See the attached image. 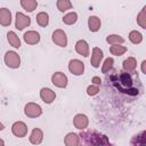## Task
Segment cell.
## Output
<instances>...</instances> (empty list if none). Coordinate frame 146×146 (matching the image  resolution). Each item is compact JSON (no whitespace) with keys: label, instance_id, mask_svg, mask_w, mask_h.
<instances>
[{"label":"cell","instance_id":"obj_1","mask_svg":"<svg viewBox=\"0 0 146 146\" xmlns=\"http://www.w3.org/2000/svg\"><path fill=\"white\" fill-rule=\"evenodd\" d=\"M111 80H112V83L114 84V87L123 94L136 96L139 92V89L133 86V79L130 73L119 72V73L112 75Z\"/></svg>","mask_w":146,"mask_h":146},{"label":"cell","instance_id":"obj_2","mask_svg":"<svg viewBox=\"0 0 146 146\" xmlns=\"http://www.w3.org/2000/svg\"><path fill=\"white\" fill-rule=\"evenodd\" d=\"M79 146H112V144L107 136L95 130H87L79 135Z\"/></svg>","mask_w":146,"mask_h":146},{"label":"cell","instance_id":"obj_3","mask_svg":"<svg viewBox=\"0 0 146 146\" xmlns=\"http://www.w3.org/2000/svg\"><path fill=\"white\" fill-rule=\"evenodd\" d=\"M5 63L10 68H18L21 65V57L15 51H7L5 55Z\"/></svg>","mask_w":146,"mask_h":146},{"label":"cell","instance_id":"obj_4","mask_svg":"<svg viewBox=\"0 0 146 146\" xmlns=\"http://www.w3.org/2000/svg\"><path fill=\"white\" fill-rule=\"evenodd\" d=\"M24 113L27 117H38L42 114V108L35 103H27L24 107Z\"/></svg>","mask_w":146,"mask_h":146},{"label":"cell","instance_id":"obj_5","mask_svg":"<svg viewBox=\"0 0 146 146\" xmlns=\"http://www.w3.org/2000/svg\"><path fill=\"white\" fill-rule=\"evenodd\" d=\"M68 79L63 72H55L51 75V83L57 88H65L67 86Z\"/></svg>","mask_w":146,"mask_h":146},{"label":"cell","instance_id":"obj_6","mask_svg":"<svg viewBox=\"0 0 146 146\" xmlns=\"http://www.w3.org/2000/svg\"><path fill=\"white\" fill-rule=\"evenodd\" d=\"M11 132L14 136H16L18 138H23L27 133V125L23 121H16L11 125Z\"/></svg>","mask_w":146,"mask_h":146},{"label":"cell","instance_id":"obj_7","mask_svg":"<svg viewBox=\"0 0 146 146\" xmlns=\"http://www.w3.org/2000/svg\"><path fill=\"white\" fill-rule=\"evenodd\" d=\"M51 39L59 47H66L67 46V36L63 30H59V29L55 30L52 35H51Z\"/></svg>","mask_w":146,"mask_h":146},{"label":"cell","instance_id":"obj_8","mask_svg":"<svg viewBox=\"0 0 146 146\" xmlns=\"http://www.w3.org/2000/svg\"><path fill=\"white\" fill-rule=\"evenodd\" d=\"M68 70L74 75H81L84 71V64L79 59H71L68 63Z\"/></svg>","mask_w":146,"mask_h":146},{"label":"cell","instance_id":"obj_9","mask_svg":"<svg viewBox=\"0 0 146 146\" xmlns=\"http://www.w3.org/2000/svg\"><path fill=\"white\" fill-rule=\"evenodd\" d=\"M31 24V18L23 13H17L16 14V19H15V26L18 30H23Z\"/></svg>","mask_w":146,"mask_h":146},{"label":"cell","instance_id":"obj_10","mask_svg":"<svg viewBox=\"0 0 146 146\" xmlns=\"http://www.w3.org/2000/svg\"><path fill=\"white\" fill-rule=\"evenodd\" d=\"M73 124H74V127H75L76 129H79V130H84V129L88 127V124H89L88 116L84 115V114H82V113L76 114V115L74 116V119H73Z\"/></svg>","mask_w":146,"mask_h":146},{"label":"cell","instance_id":"obj_11","mask_svg":"<svg viewBox=\"0 0 146 146\" xmlns=\"http://www.w3.org/2000/svg\"><path fill=\"white\" fill-rule=\"evenodd\" d=\"M103 57H104V54H103V51L100 50V48L94 47V48H92V52H91V59H90L91 66H94L95 68L99 67Z\"/></svg>","mask_w":146,"mask_h":146},{"label":"cell","instance_id":"obj_12","mask_svg":"<svg viewBox=\"0 0 146 146\" xmlns=\"http://www.w3.org/2000/svg\"><path fill=\"white\" fill-rule=\"evenodd\" d=\"M40 98L42 99L43 103L51 104L55 100V98H56V94L50 88H42L40 90Z\"/></svg>","mask_w":146,"mask_h":146},{"label":"cell","instance_id":"obj_13","mask_svg":"<svg viewBox=\"0 0 146 146\" xmlns=\"http://www.w3.org/2000/svg\"><path fill=\"white\" fill-rule=\"evenodd\" d=\"M75 50L79 55L83 56V57H88L89 56V44L86 40H79L75 43Z\"/></svg>","mask_w":146,"mask_h":146},{"label":"cell","instance_id":"obj_14","mask_svg":"<svg viewBox=\"0 0 146 146\" xmlns=\"http://www.w3.org/2000/svg\"><path fill=\"white\" fill-rule=\"evenodd\" d=\"M24 41L27 44H36L40 41V34L36 31H27L24 33Z\"/></svg>","mask_w":146,"mask_h":146},{"label":"cell","instance_id":"obj_15","mask_svg":"<svg viewBox=\"0 0 146 146\" xmlns=\"http://www.w3.org/2000/svg\"><path fill=\"white\" fill-rule=\"evenodd\" d=\"M122 67L124 70V72L127 73H133L136 67H137V60L135 57H128L127 59L123 60L122 63Z\"/></svg>","mask_w":146,"mask_h":146},{"label":"cell","instance_id":"obj_16","mask_svg":"<svg viewBox=\"0 0 146 146\" xmlns=\"http://www.w3.org/2000/svg\"><path fill=\"white\" fill-rule=\"evenodd\" d=\"M42 139H43L42 130L39 129V128H34L32 130L31 135H30V143L33 144V145H39V144H41Z\"/></svg>","mask_w":146,"mask_h":146},{"label":"cell","instance_id":"obj_17","mask_svg":"<svg viewBox=\"0 0 146 146\" xmlns=\"http://www.w3.org/2000/svg\"><path fill=\"white\" fill-rule=\"evenodd\" d=\"M11 23V13L8 8L0 9V24L2 26H9Z\"/></svg>","mask_w":146,"mask_h":146},{"label":"cell","instance_id":"obj_18","mask_svg":"<svg viewBox=\"0 0 146 146\" xmlns=\"http://www.w3.org/2000/svg\"><path fill=\"white\" fill-rule=\"evenodd\" d=\"M65 146H79V135L75 132H68L64 138Z\"/></svg>","mask_w":146,"mask_h":146},{"label":"cell","instance_id":"obj_19","mask_svg":"<svg viewBox=\"0 0 146 146\" xmlns=\"http://www.w3.org/2000/svg\"><path fill=\"white\" fill-rule=\"evenodd\" d=\"M102 22L97 16H90L88 19V27L91 32H97L100 29Z\"/></svg>","mask_w":146,"mask_h":146},{"label":"cell","instance_id":"obj_20","mask_svg":"<svg viewBox=\"0 0 146 146\" xmlns=\"http://www.w3.org/2000/svg\"><path fill=\"white\" fill-rule=\"evenodd\" d=\"M7 40H8L9 44L11 47H14V48H19L21 47V40L14 31H9L7 33Z\"/></svg>","mask_w":146,"mask_h":146},{"label":"cell","instance_id":"obj_21","mask_svg":"<svg viewBox=\"0 0 146 146\" xmlns=\"http://www.w3.org/2000/svg\"><path fill=\"white\" fill-rule=\"evenodd\" d=\"M21 6L24 10L31 13L38 7V2L35 0H21Z\"/></svg>","mask_w":146,"mask_h":146},{"label":"cell","instance_id":"obj_22","mask_svg":"<svg viewBox=\"0 0 146 146\" xmlns=\"http://www.w3.org/2000/svg\"><path fill=\"white\" fill-rule=\"evenodd\" d=\"M36 23L41 26V27H46L49 24V15L44 11H41L36 15Z\"/></svg>","mask_w":146,"mask_h":146},{"label":"cell","instance_id":"obj_23","mask_svg":"<svg viewBox=\"0 0 146 146\" xmlns=\"http://www.w3.org/2000/svg\"><path fill=\"white\" fill-rule=\"evenodd\" d=\"M106 41L112 46H116V44H122L124 42V39L119 34H110L107 35Z\"/></svg>","mask_w":146,"mask_h":146},{"label":"cell","instance_id":"obj_24","mask_svg":"<svg viewBox=\"0 0 146 146\" xmlns=\"http://www.w3.org/2000/svg\"><path fill=\"white\" fill-rule=\"evenodd\" d=\"M76 21H78V14L75 11H71L63 17V23L66 25H72L76 23Z\"/></svg>","mask_w":146,"mask_h":146},{"label":"cell","instance_id":"obj_25","mask_svg":"<svg viewBox=\"0 0 146 146\" xmlns=\"http://www.w3.org/2000/svg\"><path fill=\"white\" fill-rule=\"evenodd\" d=\"M131 145L132 146H145V131H141L139 135L132 137Z\"/></svg>","mask_w":146,"mask_h":146},{"label":"cell","instance_id":"obj_26","mask_svg":"<svg viewBox=\"0 0 146 146\" xmlns=\"http://www.w3.org/2000/svg\"><path fill=\"white\" fill-rule=\"evenodd\" d=\"M56 6H57V9L59 11L64 13V11H66V10L72 8V2L70 0H58L56 2Z\"/></svg>","mask_w":146,"mask_h":146},{"label":"cell","instance_id":"obj_27","mask_svg":"<svg viewBox=\"0 0 146 146\" xmlns=\"http://www.w3.org/2000/svg\"><path fill=\"white\" fill-rule=\"evenodd\" d=\"M129 40H130L133 44H138V43H140V42L143 41V35H141L140 32L133 30V31H131V32L129 33Z\"/></svg>","mask_w":146,"mask_h":146},{"label":"cell","instance_id":"obj_28","mask_svg":"<svg viewBox=\"0 0 146 146\" xmlns=\"http://www.w3.org/2000/svg\"><path fill=\"white\" fill-rule=\"evenodd\" d=\"M127 50H128L127 47L121 46V44L111 46V48H110V52H111L112 55H114V56H121V55H123Z\"/></svg>","mask_w":146,"mask_h":146},{"label":"cell","instance_id":"obj_29","mask_svg":"<svg viewBox=\"0 0 146 146\" xmlns=\"http://www.w3.org/2000/svg\"><path fill=\"white\" fill-rule=\"evenodd\" d=\"M137 23L141 29H146V7H144L137 15Z\"/></svg>","mask_w":146,"mask_h":146},{"label":"cell","instance_id":"obj_30","mask_svg":"<svg viewBox=\"0 0 146 146\" xmlns=\"http://www.w3.org/2000/svg\"><path fill=\"white\" fill-rule=\"evenodd\" d=\"M113 64H114V59H113L112 57L106 58V59L104 60L103 66H102V72H103V73H107V72H110V70L113 67Z\"/></svg>","mask_w":146,"mask_h":146},{"label":"cell","instance_id":"obj_31","mask_svg":"<svg viewBox=\"0 0 146 146\" xmlns=\"http://www.w3.org/2000/svg\"><path fill=\"white\" fill-rule=\"evenodd\" d=\"M99 92V88L98 86H95V84H90L88 88H87V94L89 96H95Z\"/></svg>","mask_w":146,"mask_h":146},{"label":"cell","instance_id":"obj_32","mask_svg":"<svg viewBox=\"0 0 146 146\" xmlns=\"http://www.w3.org/2000/svg\"><path fill=\"white\" fill-rule=\"evenodd\" d=\"M91 82H92L95 86H99V84L102 83V80H100L99 76H94V78L91 79Z\"/></svg>","mask_w":146,"mask_h":146},{"label":"cell","instance_id":"obj_33","mask_svg":"<svg viewBox=\"0 0 146 146\" xmlns=\"http://www.w3.org/2000/svg\"><path fill=\"white\" fill-rule=\"evenodd\" d=\"M141 72L144 74H146V60H143L141 62Z\"/></svg>","mask_w":146,"mask_h":146},{"label":"cell","instance_id":"obj_34","mask_svg":"<svg viewBox=\"0 0 146 146\" xmlns=\"http://www.w3.org/2000/svg\"><path fill=\"white\" fill-rule=\"evenodd\" d=\"M0 146H5V141H3V139H1V138H0Z\"/></svg>","mask_w":146,"mask_h":146},{"label":"cell","instance_id":"obj_35","mask_svg":"<svg viewBox=\"0 0 146 146\" xmlns=\"http://www.w3.org/2000/svg\"><path fill=\"white\" fill-rule=\"evenodd\" d=\"M3 129H5V125H3V124L0 122V131H1V130H3Z\"/></svg>","mask_w":146,"mask_h":146}]
</instances>
